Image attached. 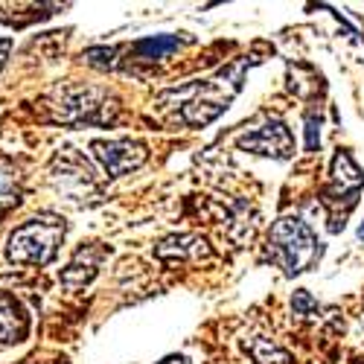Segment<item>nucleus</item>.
<instances>
[{"label": "nucleus", "mask_w": 364, "mask_h": 364, "mask_svg": "<svg viewBox=\"0 0 364 364\" xmlns=\"http://www.w3.org/2000/svg\"><path fill=\"white\" fill-rule=\"evenodd\" d=\"M358 236H361V239H364V225H361V230H358Z\"/></svg>", "instance_id": "obj_18"}, {"label": "nucleus", "mask_w": 364, "mask_h": 364, "mask_svg": "<svg viewBox=\"0 0 364 364\" xmlns=\"http://www.w3.org/2000/svg\"><path fill=\"white\" fill-rule=\"evenodd\" d=\"M239 70L230 76V73H219L213 79H204V82H196V85H187L181 90H172L169 97H178V119L184 126H207L230 105V100L236 97L239 90Z\"/></svg>", "instance_id": "obj_2"}, {"label": "nucleus", "mask_w": 364, "mask_h": 364, "mask_svg": "<svg viewBox=\"0 0 364 364\" xmlns=\"http://www.w3.org/2000/svg\"><path fill=\"white\" fill-rule=\"evenodd\" d=\"M236 146L242 151H254V155L274 158V161H286L294 155V137L283 119H268V123H262L259 129L242 134L236 140Z\"/></svg>", "instance_id": "obj_6"}, {"label": "nucleus", "mask_w": 364, "mask_h": 364, "mask_svg": "<svg viewBox=\"0 0 364 364\" xmlns=\"http://www.w3.org/2000/svg\"><path fill=\"white\" fill-rule=\"evenodd\" d=\"M65 239V222L58 216H36L15 228L9 236V259L18 265H47Z\"/></svg>", "instance_id": "obj_3"}, {"label": "nucleus", "mask_w": 364, "mask_h": 364, "mask_svg": "<svg viewBox=\"0 0 364 364\" xmlns=\"http://www.w3.org/2000/svg\"><path fill=\"white\" fill-rule=\"evenodd\" d=\"M53 184L58 187V193H65L70 198H87L97 193V184H94V172H90V166L73 155V151H62V155H55L53 161Z\"/></svg>", "instance_id": "obj_7"}, {"label": "nucleus", "mask_w": 364, "mask_h": 364, "mask_svg": "<svg viewBox=\"0 0 364 364\" xmlns=\"http://www.w3.org/2000/svg\"><path fill=\"white\" fill-rule=\"evenodd\" d=\"M268 257H271V262H277L283 268L286 277H294V274L309 271L321 259V242L303 219L283 216L271 228Z\"/></svg>", "instance_id": "obj_1"}, {"label": "nucleus", "mask_w": 364, "mask_h": 364, "mask_svg": "<svg viewBox=\"0 0 364 364\" xmlns=\"http://www.w3.org/2000/svg\"><path fill=\"white\" fill-rule=\"evenodd\" d=\"M26 312L23 306L6 291H0V347H12L18 341H23L26 336Z\"/></svg>", "instance_id": "obj_9"}, {"label": "nucleus", "mask_w": 364, "mask_h": 364, "mask_svg": "<svg viewBox=\"0 0 364 364\" xmlns=\"http://www.w3.org/2000/svg\"><path fill=\"white\" fill-rule=\"evenodd\" d=\"M117 50L114 47H94V50H87L85 58H87V65H94V68H117Z\"/></svg>", "instance_id": "obj_15"}, {"label": "nucleus", "mask_w": 364, "mask_h": 364, "mask_svg": "<svg viewBox=\"0 0 364 364\" xmlns=\"http://www.w3.org/2000/svg\"><path fill=\"white\" fill-rule=\"evenodd\" d=\"M18 201H21V175L6 158H0V216L18 207Z\"/></svg>", "instance_id": "obj_12"}, {"label": "nucleus", "mask_w": 364, "mask_h": 364, "mask_svg": "<svg viewBox=\"0 0 364 364\" xmlns=\"http://www.w3.org/2000/svg\"><path fill=\"white\" fill-rule=\"evenodd\" d=\"M364 184V172L353 164V158L347 151H338L336 161H332V190L338 196H347L350 204H355V196Z\"/></svg>", "instance_id": "obj_11"}, {"label": "nucleus", "mask_w": 364, "mask_h": 364, "mask_svg": "<svg viewBox=\"0 0 364 364\" xmlns=\"http://www.w3.org/2000/svg\"><path fill=\"white\" fill-rule=\"evenodd\" d=\"M242 347H245L257 364H286L289 361V353L280 350L271 338H262V336H254L248 341H242Z\"/></svg>", "instance_id": "obj_13"}, {"label": "nucleus", "mask_w": 364, "mask_h": 364, "mask_svg": "<svg viewBox=\"0 0 364 364\" xmlns=\"http://www.w3.org/2000/svg\"><path fill=\"white\" fill-rule=\"evenodd\" d=\"M105 254H108V251L100 245V242L79 248L76 257L70 259V265L62 271V283H65L68 289H82V286H87L90 280L97 277L100 262L105 259Z\"/></svg>", "instance_id": "obj_8"}, {"label": "nucleus", "mask_w": 364, "mask_h": 364, "mask_svg": "<svg viewBox=\"0 0 364 364\" xmlns=\"http://www.w3.org/2000/svg\"><path fill=\"white\" fill-rule=\"evenodd\" d=\"M9 50H12V41H9V38H0V68H4Z\"/></svg>", "instance_id": "obj_16"}, {"label": "nucleus", "mask_w": 364, "mask_h": 364, "mask_svg": "<svg viewBox=\"0 0 364 364\" xmlns=\"http://www.w3.org/2000/svg\"><path fill=\"white\" fill-rule=\"evenodd\" d=\"M53 119L58 123H108L114 119V105L102 87H62L50 100Z\"/></svg>", "instance_id": "obj_4"}, {"label": "nucleus", "mask_w": 364, "mask_h": 364, "mask_svg": "<svg viewBox=\"0 0 364 364\" xmlns=\"http://www.w3.org/2000/svg\"><path fill=\"white\" fill-rule=\"evenodd\" d=\"M94 149V158L100 161L102 172L108 178H119L137 166L146 164L149 158V149L140 143V140H132V137H123V140H94L90 143Z\"/></svg>", "instance_id": "obj_5"}, {"label": "nucleus", "mask_w": 364, "mask_h": 364, "mask_svg": "<svg viewBox=\"0 0 364 364\" xmlns=\"http://www.w3.org/2000/svg\"><path fill=\"white\" fill-rule=\"evenodd\" d=\"M158 259L164 262H175V259H201V257H210V245L201 239V236H193V233H181V236H166L161 245L155 248Z\"/></svg>", "instance_id": "obj_10"}, {"label": "nucleus", "mask_w": 364, "mask_h": 364, "mask_svg": "<svg viewBox=\"0 0 364 364\" xmlns=\"http://www.w3.org/2000/svg\"><path fill=\"white\" fill-rule=\"evenodd\" d=\"M178 38L175 36H155V38H143L137 41L134 53L140 58H146V62H161V58H166L172 50H178Z\"/></svg>", "instance_id": "obj_14"}, {"label": "nucleus", "mask_w": 364, "mask_h": 364, "mask_svg": "<svg viewBox=\"0 0 364 364\" xmlns=\"http://www.w3.org/2000/svg\"><path fill=\"white\" fill-rule=\"evenodd\" d=\"M161 364H190V361H187V355H169V358H164Z\"/></svg>", "instance_id": "obj_17"}]
</instances>
